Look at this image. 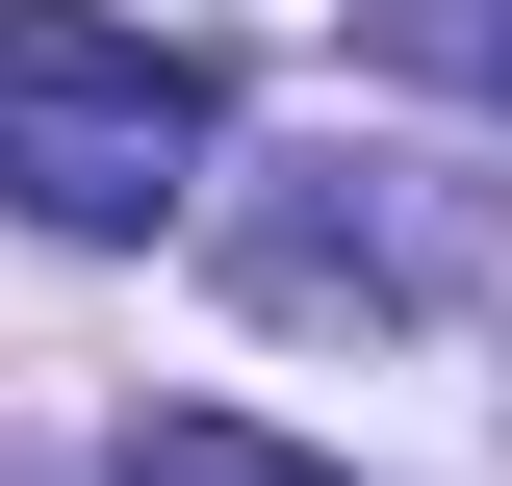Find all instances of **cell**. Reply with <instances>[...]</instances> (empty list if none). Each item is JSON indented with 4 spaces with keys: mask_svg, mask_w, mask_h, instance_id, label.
<instances>
[{
    "mask_svg": "<svg viewBox=\"0 0 512 486\" xmlns=\"http://www.w3.org/2000/svg\"><path fill=\"white\" fill-rule=\"evenodd\" d=\"M231 282L282 307V333H436V307L487 282V205H461L436 154H282V180L231 205Z\"/></svg>",
    "mask_w": 512,
    "mask_h": 486,
    "instance_id": "2",
    "label": "cell"
},
{
    "mask_svg": "<svg viewBox=\"0 0 512 486\" xmlns=\"http://www.w3.org/2000/svg\"><path fill=\"white\" fill-rule=\"evenodd\" d=\"M128 486H333V461L256 435V410H128Z\"/></svg>",
    "mask_w": 512,
    "mask_h": 486,
    "instance_id": "3",
    "label": "cell"
},
{
    "mask_svg": "<svg viewBox=\"0 0 512 486\" xmlns=\"http://www.w3.org/2000/svg\"><path fill=\"white\" fill-rule=\"evenodd\" d=\"M384 77H461V103H512V0H359Z\"/></svg>",
    "mask_w": 512,
    "mask_h": 486,
    "instance_id": "4",
    "label": "cell"
},
{
    "mask_svg": "<svg viewBox=\"0 0 512 486\" xmlns=\"http://www.w3.org/2000/svg\"><path fill=\"white\" fill-rule=\"evenodd\" d=\"M205 154H231V103H205V52H154V26H103V0H0V205L77 256L180 231Z\"/></svg>",
    "mask_w": 512,
    "mask_h": 486,
    "instance_id": "1",
    "label": "cell"
}]
</instances>
